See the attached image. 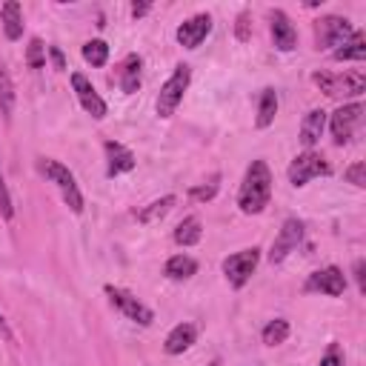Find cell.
<instances>
[{"instance_id":"ba28073f","label":"cell","mask_w":366,"mask_h":366,"mask_svg":"<svg viewBox=\"0 0 366 366\" xmlns=\"http://www.w3.org/2000/svg\"><path fill=\"white\" fill-rule=\"evenodd\" d=\"M106 295H109L112 306L120 309L129 320H134V323H140V326H152L154 312H152L146 303H140L132 292H126V289H120V286H106Z\"/></svg>"},{"instance_id":"484cf974","label":"cell","mask_w":366,"mask_h":366,"mask_svg":"<svg viewBox=\"0 0 366 366\" xmlns=\"http://www.w3.org/2000/svg\"><path fill=\"white\" fill-rule=\"evenodd\" d=\"M286 337H289V320L274 317V320H269V323L263 326V343H266V346H277V343H283Z\"/></svg>"},{"instance_id":"6da1fadb","label":"cell","mask_w":366,"mask_h":366,"mask_svg":"<svg viewBox=\"0 0 366 366\" xmlns=\"http://www.w3.org/2000/svg\"><path fill=\"white\" fill-rule=\"evenodd\" d=\"M269 197H272V172L266 160H252L237 192V206L243 214H260L269 206Z\"/></svg>"},{"instance_id":"7402d4cb","label":"cell","mask_w":366,"mask_h":366,"mask_svg":"<svg viewBox=\"0 0 366 366\" xmlns=\"http://www.w3.org/2000/svg\"><path fill=\"white\" fill-rule=\"evenodd\" d=\"M332 57L335 60H363L366 57V37H363V31H352V37L340 46V49H335L332 51Z\"/></svg>"},{"instance_id":"ac0fdd59","label":"cell","mask_w":366,"mask_h":366,"mask_svg":"<svg viewBox=\"0 0 366 366\" xmlns=\"http://www.w3.org/2000/svg\"><path fill=\"white\" fill-rule=\"evenodd\" d=\"M140 69H143V60H140V54H129L126 60H123V69H120V89L126 92V94H134L137 89H140Z\"/></svg>"},{"instance_id":"74e56055","label":"cell","mask_w":366,"mask_h":366,"mask_svg":"<svg viewBox=\"0 0 366 366\" xmlns=\"http://www.w3.org/2000/svg\"><path fill=\"white\" fill-rule=\"evenodd\" d=\"M209 366H223V363H220V360H217V357H214V360H212V363H209Z\"/></svg>"},{"instance_id":"8992f818","label":"cell","mask_w":366,"mask_h":366,"mask_svg":"<svg viewBox=\"0 0 366 366\" xmlns=\"http://www.w3.org/2000/svg\"><path fill=\"white\" fill-rule=\"evenodd\" d=\"M257 260H260V249H257V246H252V249H240V252L229 254V257L223 260V274H226V280H229L234 289L246 286V280L252 277Z\"/></svg>"},{"instance_id":"277c9868","label":"cell","mask_w":366,"mask_h":366,"mask_svg":"<svg viewBox=\"0 0 366 366\" xmlns=\"http://www.w3.org/2000/svg\"><path fill=\"white\" fill-rule=\"evenodd\" d=\"M312 80L329 94V97H357L366 92V77L357 71H346V74H326V71H315Z\"/></svg>"},{"instance_id":"7c38bea8","label":"cell","mask_w":366,"mask_h":366,"mask_svg":"<svg viewBox=\"0 0 366 366\" xmlns=\"http://www.w3.org/2000/svg\"><path fill=\"white\" fill-rule=\"evenodd\" d=\"M209 31H212V14L200 11V14H194L177 26V43L183 49H197L209 37Z\"/></svg>"},{"instance_id":"7a4b0ae2","label":"cell","mask_w":366,"mask_h":366,"mask_svg":"<svg viewBox=\"0 0 366 366\" xmlns=\"http://www.w3.org/2000/svg\"><path fill=\"white\" fill-rule=\"evenodd\" d=\"M37 172L60 189V194H63L66 206H69L74 214H80V212H83V194H80V186H77L74 174H71L60 160H54V157H37Z\"/></svg>"},{"instance_id":"8d00e7d4","label":"cell","mask_w":366,"mask_h":366,"mask_svg":"<svg viewBox=\"0 0 366 366\" xmlns=\"http://www.w3.org/2000/svg\"><path fill=\"white\" fill-rule=\"evenodd\" d=\"M51 57H54V66H57V69H63V54H60V49H54V46H51Z\"/></svg>"},{"instance_id":"8fae6325","label":"cell","mask_w":366,"mask_h":366,"mask_svg":"<svg viewBox=\"0 0 366 366\" xmlns=\"http://www.w3.org/2000/svg\"><path fill=\"white\" fill-rule=\"evenodd\" d=\"M71 89H74V94H77V100H80V106L94 117V120H103L106 117V100L97 94V89L92 86V80L83 74V71H71Z\"/></svg>"},{"instance_id":"ffe728a7","label":"cell","mask_w":366,"mask_h":366,"mask_svg":"<svg viewBox=\"0 0 366 366\" xmlns=\"http://www.w3.org/2000/svg\"><path fill=\"white\" fill-rule=\"evenodd\" d=\"M0 20H3V29H6V37L9 40H17L23 34V11H20V3H3L0 6Z\"/></svg>"},{"instance_id":"f546056e","label":"cell","mask_w":366,"mask_h":366,"mask_svg":"<svg viewBox=\"0 0 366 366\" xmlns=\"http://www.w3.org/2000/svg\"><path fill=\"white\" fill-rule=\"evenodd\" d=\"M346 180H349L352 186H357V189H363V186H366V163H363V160H357V163H352V166L346 169Z\"/></svg>"},{"instance_id":"d590c367","label":"cell","mask_w":366,"mask_h":366,"mask_svg":"<svg viewBox=\"0 0 366 366\" xmlns=\"http://www.w3.org/2000/svg\"><path fill=\"white\" fill-rule=\"evenodd\" d=\"M0 335L6 337V340H11L14 335H11V329H9V323H6V317H3V312H0Z\"/></svg>"},{"instance_id":"52a82bcc","label":"cell","mask_w":366,"mask_h":366,"mask_svg":"<svg viewBox=\"0 0 366 366\" xmlns=\"http://www.w3.org/2000/svg\"><path fill=\"white\" fill-rule=\"evenodd\" d=\"M332 169H329V163L317 154V152H303V154H297L292 163H289V183L292 186H306L312 177H320V174H329Z\"/></svg>"},{"instance_id":"e0dca14e","label":"cell","mask_w":366,"mask_h":366,"mask_svg":"<svg viewBox=\"0 0 366 366\" xmlns=\"http://www.w3.org/2000/svg\"><path fill=\"white\" fill-rule=\"evenodd\" d=\"M323 126H326V112H323V109H312V112L303 117V123H300V143L306 146V152L320 140Z\"/></svg>"},{"instance_id":"9a60e30c","label":"cell","mask_w":366,"mask_h":366,"mask_svg":"<svg viewBox=\"0 0 366 366\" xmlns=\"http://www.w3.org/2000/svg\"><path fill=\"white\" fill-rule=\"evenodd\" d=\"M269 20H272V40H274V46H277L280 51H292V49L297 46V31H295L289 14L280 11V9H274V11L269 14Z\"/></svg>"},{"instance_id":"5b68a950","label":"cell","mask_w":366,"mask_h":366,"mask_svg":"<svg viewBox=\"0 0 366 366\" xmlns=\"http://www.w3.org/2000/svg\"><path fill=\"white\" fill-rule=\"evenodd\" d=\"M352 23L346 17H337V14H326L320 20H315V43L317 49H335V46H343L349 37H352Z\"/></svg>"},{"instance_id":"9c48e42d","label":"cell","mask_w":366,"mask_h":366,"mask_svg":"<svg viewBox=\"0 0 366 366\" xmlns=\"http://www.w3.org/2000/svg\"><path fill=\"white\" fill-rule=\"evenodd\" d=\"M300 240H303V220H297V217L283 220V226H280V232H277V237H274V243H272L269 263H272V266H274V263H283V260L300 246Z\"/></svg>"},{"instance_id":"836d02e7","label":"cell","mask_w":366,"mask_h":366,"mask_svg":"<svg viewBox=\"0 0 366 366\" xmlns=\"http://www.w3.org/2000/svg\"><path fill=\"white\" fill-rule=\"evenodd\" d=\"M363 269H366V263H363V257H360V260H355V280H357V289H360V292H366V280H363Z\"/></svg>"},{"instance_id":"4fadbf2b","label":"cell","mask_w":366,"mask_h":366,"mask_svg":"<svg viewBox=\"0 0 366 366\" xmlns=\"http://www.w3.org/2000/svg\"><path fill=\"white\" fill-rule=\"evenodd\" d=\"M343 289H346V274L337 266H326V269L309 274V280H306V292H320L329 297H340Z\"/></svg>"},{"instance_id":"30bf717a","label":"cell","mask_w":366,"mask_h":366,"mask_svg":"<svg viewBox=\"0 0 366 366\" xmlns=\"http://www.w3.org/2000/svg\"><path fill=\"white\" fill-rule=\"evenodd\" d=\"M360 120H363V106H360V103H346V106H340V109L332 114V120H329L335 143H337V146L349 143V140L355 137V129L360 126Z\"/></svg>"},{"instance_id":"4316f807","label":"cell","mask_w":366,"mask_h":366,"mask_svg":"<svg viewBox=\"0 0 366 366\" xmlns=\"http://www.w3.org/2000/svg\"><path fill=\"white\" fill-rule=\"evenodd\" d=\"M83 60L92 66H106L109 60V46L103 40H86L83 43Z\"/></svg>"},{"instance_id":"5bb4252c","label":"cell","mask_w":366,"mask_h":366,"mask_svg":"<svg viewBox=\"0 0 366 366\" xmlns=\"http://www.w3.org/2000/svg\"><path fill=\"white\" fill-rule=\"evenodd\" d=\"M103 152H106V174H109V177H117V174L134 169V154H132V149H126L123 143L106 140V143H103Z\"/></svg>"},{"instance_id":"44dd1931","label":"cell","mask_w":366,"mask_h":366,"mask_svg":"<svg viewBox=\"0 0 366 366\" xmlns=\"http://www.w3.org/2000/svg\"><path fill=\"white\" fill-rule=\"evenodd\" d=\"M163 272H166V277H172V280H186V277H192V274L197 272V260L189 257V254H172V257L166 260Z\"/></svg>"},{"instance_id":"e575fe53","label":"cell","mask_w":366,"mask_h":366,"mask_svg":"<svg viewBox=\"0 0 366 366\" xmlns=\"http://www.w3.org/2000/svg\"><path fill=\"white\" fill-rule=\"evenodd\" d=\"M149 9H152V3H134V6H132V14H134V17H143Z\"/></svg>"},{"instance_id":"d6a6232c","label":"cell","mask_w":366,"mask_h":366,"mask_svg":"<svg viewBox=\"0 0 366 366\" xmlns=\"http://www.w3.org/2000/svg\"><path fill=\"white\" fill-rule=\"evenodd\" d=\"M237 40H249V11H240L237 17Z\"/></svg>"},{"instance_id":"83f0119b","label":"cell","mask_w":366,"mask_h":366,"mask_svg":"<svg viewBox=\"0 0 366 366\" xmlns=\"http://www.w3.org/2000/svg\"><path fill=\"white\" fill-rule=\"evenodd\" d=\"M217 189H220V174H212L206 186H194V189H189V197H192V200H212V197L217 194Z\"/></svg>"},{"instance_id":"4dcf8cb0","label":"cell","mask_w":366,"mask_h":366,"mask_svg":"<svg viewBox=\"0 0 366 366\" xmlns=\"http://www.w3.org/2000/svg\"><path fill=\"white\" fill-rule=\"evenodd\" d=\"M0 217H6V220L14 217V206H11V194H9V186L3 180V172H0Z\"/></svg>"},{"instance_id":"f1b7e54d","label":"cell","mask_w":366,"mask_h":366,"mask_svg":"<svg viewBox=\"0 0 366 366\" xmlns=\"http://www.w3.org/2000/svg\"><path fill=\"white\" fill-rule=\"evenodd\" d=\"M26 63H29L31 69H40V66L46 63V46H43V40H40V37H31V43H29V54H26Z\"/></svg>"},{"instance_id":"603a6c76","label":"cell","mask_w":366,"mask_h":366,"mask_svg":"<svg viewBox=\"0 0 366 366\" xmlns=\"http://www.w3.org/2000/svg\"><path fill=\"white\" fill-rule=\"evenodd\" d=\"M274 114H277V92L274 89H263L260 92V103H257V117H254L257 129L272 126Z\"/></svg>"},{"instance_id":"3957f363","label":"cell","mask_w":366,"mask_h":366,"mask_svg":"<svg viewBox=\"0 0 366 366\" xmlns=\"http://www.w3.org/2000/svg\"><path fill=\"white\" fill-rule=\"evenodd\" d=\"M189 80H192V66L177 63L172 77L160 86V94H157V114L160 117H172L174 114V109L180 106V100H183L186 89H189Z\"/></svg>"},{"instance_id":"cb8c5ba5","label":"cell","mask_w":366,"mask_h":366,"mask_svg":"<svg viewBox=\"0 0 366 366\" xmlns=\"http://www.w3.org/2000/svg\"><path fill=\"white\" fill-rule=\"evenodd\" d=\"M14 83H11V77H9V71H6V66H3V60H0V114H3V120H11V112H14Z\"/></svg>"},{"instance_id":"d4e9b609","label":"cell","mask_w":366,"mask_h":366,"mask_svg":"<svg viewBox=\"0 0 366 366\" xmlns=\"http://www.w3.org/2000/svg\"><path fill=\"white\" fill-rule=\"evenodd\" d=\"M172 206H174V194H166V197H160V200L149 203L146 209H140V212H137V220H140V223H154V220H157V217H163Z\"/></svg>"},{"instance_id":"1f68e13d","label":"cell","mask_w":366,"mask_h":366,"mask_svg":"<svg viewBox=\"0 0 366 366\" xmlns=\"http://www.w3.org/2000/svg\"><path fill=\"white\" fill-rule=\"evenodd\" d=\"M320 366H343V355H340L337 343H332V346H329V352L320 357Z\"/></svg>"},{"instance_id":"d6986e66","label":"cell","mask_w":366,"mask_h":366,"mask_svg":"<svg viewBox=\"0 0 366 366\" xmlns=\"http://www.w3.org/2000/svg\"><path fill=\"white\" fill-rule=\"evenodd\" d=\"M200 234H203L200 217H197V214H189V217H183V220L177 223V229H174V243H177V246H194V243L200 240Z\"/></svg>"},{"instance_id":"2e32d148","label":"cell","mask_w":366,"mask_h":366,"mask_svg":"<svg viewBox=\"0 0 366 366\" xmlns=\"http://www.w3.org/2000/svg\"><path fill=\"white\" fill-rule=\"evenodd\" d=\"M194 340H197V326H194V323H177V326L166 335L163 349H166L169 355H180V352H186Z\"/></svg>"}]
</instances>
